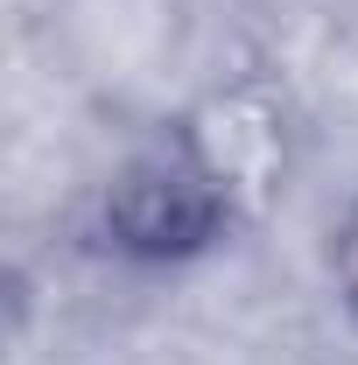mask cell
Instances as JSON below:
<instances>
[{
    "instance_id": "cell-2",
    "label": "cell",
    "mask_w": 358,
    "mask_h": 365,
    "mask_svg": "<svg viewBox=\"0 0 358 365\" xmlns=\"http://www.w3.org/2000/svg\"><path fill=\"white\" fill-rule=\"evenodd\" d=\"M330 288H337V302L358 317V197L344 204V218L330 225Z\"/></svg>"
},
{
    "instance_id": "cell-1",
    "label": "cell",
    "mask_w": 358,
    "mask_h": 365,
    "mask_svg": "<svg viewBox=\"0 0 358 365\" xmlns=\"http://www.w3.org/2000/svg\"><path fill=\"white\" fill-rule=\"evenodd\" d=\"M232 106L162 120L98 190V239L134 267H190L253 218V127Z\"/></svg>"
}]
</instances>
